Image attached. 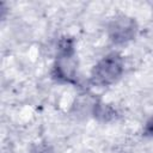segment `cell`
Masks as SVG:
<instances>
[{"mask_svg": "<svg viewBox=\"0 0 153 153\" xmlns=\"http://www.w3.org/2000/svg\"><path fill=\"white\" fill-rule=\"evenodd\" d=\"M135 35V23L127 18L116 20L110 27L111 39L116 43H123L133 38Z\"/></svg>", "mask_w": 153, "mask_h": 153, "instance_id": "7a4b0ae2", "label": "cell"}, {"mask_svg": "<svg viewBox=\"0 0 153 153\" xmlns=\"http://www.w3.org/2000/svg\"><path fill=\"white\" fill-rule=\"evenodd\" d=\"M145 131H146L147 135H153V117L147 122L146 128H145Z\"/></svg>", "mask_w": 153, "mask_h": 153, "instance_id": "3957f363", "label": "cell"}, {"mask_svg": "<svg viewBox=\"0 0 153 153\" xmlns=\"http://www.w3.org/2000/svg\"><path fill=\"white\" fill-rule=\"evenodd\" d=\"M35 153H49V151L47 148H38Z\"/></svg>", "mask_w": 153, "mask_h": 153, "instance_id": "277c9868", "label": "cell"}, {"mask_svg": "<svg viewBox=\"0 0 153 153\" xmlns=\"http://www.w3.org/2000/svg\"><path fill=\"white\" fill-rule=\"evenodd\" d=\"M123 72V61L120 55L110 54L103 57L92 71V81L100 86L115 82Z\"/></svg>", "mask_w": 153, "mask_h": 153, "instance_id": "6da1fadb", "label": "cell"}]
</instances>
